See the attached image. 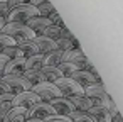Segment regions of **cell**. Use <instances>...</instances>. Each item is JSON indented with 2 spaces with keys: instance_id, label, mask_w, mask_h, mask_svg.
<instances>
[{
  "instance_id": "obj_11",
  "label": "cell",
  "mask_w": 123,
  "mask_h": 122,
  "mask_svg": "<svg viewBox=\"0 0 123 122\" xmlns=\"http://www.w3.org/2000/svg\"><path fill=\"white\" fill-rule=\"evenodd\" d=\"M49 26H51L49 19L41 17V15H37V17H34V19H31V21L27 22V27L34 32V36H42L44 31H46Z\"/></svg>"
},
{
  "instance_id": "obj_28",
  "label": "cell",
  "mask_w": 123,
  "mask_h": 122,
  "mask_svg": "<svg viewBox=\"0 0 123 122\" xmlns=\"http://www.w3.org/2000/svg\"><path fill=\"white\" fill-rule=\"evenodd\" d=\"M49 22L52 24V26H57V27H62L64 24H62V19H61V15L57 14V10H54L52 14H49Z\"/></svg>"
},
{
  "instance_id": "obj_18",
  "label": "cell",
  "mask_w": 123,
  "mask_h": 122,
  "mask_svg": "<svg viewBox=\"0 0 123 122\" xmlns=\"http://www.w3.org/2000/svg\"><path fill=\"white\" fill-rule=\"evenodd\" d=\"M17 48L20 49V53H22L24 58H29V56H36V54H39V49H37L34 39H31V41H24V43H19Z\"/></svg>"
},
{
  "instance_id": "obj_10",
  "label": "cell",
  "mask_w": 123,
  "mask_h": 122,
  "mask_svg": "<svg viewBox=\"0 0 123 122\" xmlns=\"http://www.w3.org/2000/svg\"><path fill=\"white\" fill-rule=\"evenodd\" d=\"M25 73V58H17V59H9L4 70V76L7 75H15L22 76Z\"/></svg>"
},
{
  "instance_id": "obj_7",
  "label": "cell",
  "mask_w": 123,
  "mask_h": 122,
  "mask_svg": "<svg viewBox=\"0 0 123 122\" xmlns=\"http://www.w3.org/2000/svg\"><path fill=\"white\" fill-rule=\"evenodd\" d=\"M52 115H56V110L47 102H37L32 107H29L27 112H25L27 119H39V120H47Z\"/></svg>"
},
{
  "instance_id": "obj_8",
  "label": "cell",
  "mask_w": 123,
  "mask_h": 122,
  "mask_svg": "<svg viewBox=\"0 0 123 122\" xmlns=\"http://www.w3.org/2000/svg\"><path fill=\"white\" fill-rule=\"evenodd\" d=\"M37 102H41L39 100V97L32 92V90H29V92H22V93H19V95H14V100H12V107H20V108H29V107H32L34 103H37Z\"/></svg>"
},
{
  "instance_id": "obj_16",
  "label": "cell",
  "mask_w": 123,
  "mask_h": 122,
  "mask_svg": "<svg viewBox=\"0 0 123 122\" xmlns=\"http://www.w3.org/2000/svg\"><path fill=\"white\" fill-rule=\"evenodd\" d=\"M61 63H62V51L59 49L42 54V66H59Z\"/></svg>"
},
{
  "instance_id": "obj_36",
  "label": "cell",
  "mask_w": 123,
  "mask_h": 122,
  "mask_svg": "<svg viewBox=\"0 0 123 122\" xmlns=\"http://www.w3.org/2000/svg\"><path fill=\"white\" fill-rule=\"evenodd\" d=\"M111 122H123V117H121L120 114H116V115L111 119Z\"/></svg>"
},
{
  "instance_id": "obj_38",
  "label": "cell",
  "mask_w": 123,
  "mask_h": 122,
  "mask_svg": "<svg viewBox=\"0 0 123 122\" xmlns=\"http://www.w3.org/2000/svg\"><path fill=\"white\" fill-rule=\"evenodd\" d=\"M25 122H46V120H39V119H25Z\"/></svg>"
},
{
  "instance_id": "obj_17",
  "label": "cell",
  "mask_w": 123,
  "mask_h": 122,
  "mask_svg": "<svg viewBox=\"0 0 123 122\" xmlns=\"http://www.w3.org/2000/svg\"><path fill=\"white\" fill-rule=\"evenodd\" d=\"M69 100H71V103L74 105V108L79 110V112H88V110L93 107L91 100H89L86 95H76V97H71Z\"/></svg>"
},
{
  "instance_id": "obj_20",
  "label": "cell",
  "mask_w": 123,
  "mask_h": 122,
  "mask_svg": "<svg viewBox=\"0 0 123 122\" xmlns=\"http://www.w3.org/2000/svg\"><path fill=\"white\" fill-rule=\"evenodd\" d=\"M12 100H14V95L12 93H4L0 95V122L5 117V114L12 108Z\"/></svg>"
},
{
  "instance_id": "obj_12",
  "label": "cell",
  "mask_w": 123,
  "mask_h": 122,
  "mask_svg": "<svg viewBox=\"0 0 123 122\" xmlns=\"http://www.w3.org/2000/svg\"><path fill=\"white\" fill-rule=\"evenodd\" d=\"M69 78L74 80V81H76L79 86H83V88H86V86H89V85H93V83H98V81H94L93 75H91L89 71H86V70H78V71H74Z\"/></svg>"
},
{
  "instance_id": "obj_37",
  "label": "cell",
  "mask_w": 123,
  "mask_h": 122,
  "mask_svg": "<svg viewBox=\"0 0 123 122\" xmlns=\"http://www.w3.org/2000/svg\"><path fill=\"white\" fill-rule=\"evenodd\" d=\"M4 26H5V19H2V17H0V34H2V29H4Z\"/></svg>"
},
{
  "instance_id": "obj_22",
  "label": "cell",
  "mask_w": 123,
  "mask_h": 122,
  "mask_svg": "<svg viewBox=\"0 0 123 122\" xmlns=\"http://www.w3.org/2000/svg\"><path fill=\"white\" fill-rule=\"evenodd\" d=\"M42 68V54L25 58V71L27 70H41Z\"/></svg>"
},
{
  "instance_id": "obj_27",
  "label": "cell",
  "mask_w": 123,
  "mask_h": 122,
  "mask_svg": "<svg viewBox=\"0 0 123 122\" xmlns=\"http://www.w3.org/2000/svg\"><path fill=\"white\" fill-rule=\"evenodd\" d=\"M59 34H61V27H57V26H49L46 31H44V37H49V39H52V41H56V39H59Z\"/></svg>"
},
{
  "instance_id": "obj_9",
  "label": "cell",
  "mask_w": 123,
  "mask_h": 122,
  "mask_svg": "<svg viewBox=\"0 0 123 122\" xmlns=\"http://www.w3.org/2000/svg\"><path fill=\"white\" fill-rule=\"evenodd\" d=\"M51 105H52V108L56 110V115H62V117H69V115L76 110L74 105L71 103V100H69V98H64V97H59V98L52 100Z\"/></svg>"
},
{
  "instance_id": "obj_3",
  "label": "cell",
  "mask_w": 123,
  "mask_h": 122,
  "mask_svg": "<svg viewBox=\"0 0 123 122\" xmlns=\"http://www.w3.org/2000/svg\"><path fill=\"white\" fill-rule=\"evenodd\" d=\"M39 14H37V9L36 7H32V5H29L27 2H24L22 5H19L17 9H14V10H10L9 12V15H7V19H5V22H15V24H27L31 19H34V17H37Z\"/></svg>"
},
{
  "instance_id": "obj_29",
  "label": "cell",
  "mask_w": 123,
  "mask_h": 122,
  "mask_svg": "<svg viewBox=\"0 0 123 122\" xmlns=\"http://www.w3.org/2000/svg\"><path fill=\"white\" fill-rule=\"evenodd\" d=\"M9 46H15V43L10 37H7L5 34H0V53H2L5 48H9Z\"/></svg>"
},
{
  "instance_id": "obj_34",
  "label": "cell",
  "mask_w": 123,
  "mask_h": 122,
  "mask_svg": "<svg viewBox=\"0 0 123 122\" xmlns=\"http://www.w3.org/2000/svg\"><path fill=\"white\" fill-rule=\"evenodd\" d=\"M7 61H9V58H7V56H4L2 53H0V78L4 76V70H5V65H7Z\"/></svg>"
},
{
  "instance_id": "obj_21",
  "label": "cell",
  "mask_w": 123,
  "mask_h": 122,
  "mask_svg": "<svg viewBox=\"0 0 123 122\" xmlns=\"http://www.w3.org/2000/svg\"><path fill=\"white\" fill-rule=\"evenodd\" d=\"M22 76H24L32 86H34V85H39V83H42V81H46V80H44V75H42L41 70H27Z\"/></svg>"
},
{
  "instance_id": "obj_30",
  "label": "cell",
  "mask_w": 123,
  "mask_h": 122,
  "mask_svg": "<svg viewBox=\"0 0 123 122\" xmlns=\"http://www.w3.org/2000/svg\"><path fill=\"white\" fill-rule=\"evenodd\" d=\"M59 39H68V41H74L76 37H74V34L66 27V26H62L61 27V34H59Z\"/></svg>"
},
{
  "instance_id": "obj_19",
  "label": "cell",
  "mask_w": 123,
  "mask_h": 122,
  "mask_svg": "<svg viewBox=\"0 0 123 122\" xmlns=\"http://www.w3.org/2000/svg\"><path fill=\"white\" fill-rule=\"evenodd\" d=\"M41 71H42V75H44V80L49 81V83H54V81H57L59 78H62V73L59 71L57 66H42Z\"/></svg>"
},
{
  "instance_id": "obj_2",
  "label": "cell",
  "mask_w": 123,
  "mask_h": 122,
  "mask_svg": "<svg viewBox=\"0 0 123 122\" xmlns=\"http://www.w3.org/2000/svg\"><path fill=\"white\" fill-rule=\"evenodd\" d=\"M84 95L91 100L93 105H99V107H106V108H108L110 102L113 100L108 95V92H106L103 83H93V85L86 86L84 88Z\"/></svg>"
},
{
  "instance_id": "obj_32",
  "label": "cell",
  "mask_w": 123,
  "mask_h": 122,
  "mask_svg": "<svg viewBox=\"0 0 123 122\" xmlns=\"http://www.w3.org/2000/svg\"><path fill=\"white\" fill-rule=\"evenodd\" d=\"M46 122H73L69 117H62V115H52V117H49Z\"/></svg>"
},
{
  "instance_id": "obj_23",
  "label": "cell",
  "mask_w": 123,
  "mask_h": 122,
  "mask_svg": "<svg viewBox=\"0 0 123 122\" xmlns=\"http://www.w3.org/2000/svg\"><path fill=\"white\" fill-rule=\"evenodd\" d=\"M37 9V14L41 15V17H49V14H52L56 9H54V5L51 4V2H47V0H41V4L36 7Z\"/></svg>"
},
{
  "instance_id": "obj_25",
  "label": "cell",
  "mask_w": 123,
  "mask_h": 122,
  "mask_svg": "<svg viewBox=\"0 0 123 122\" xmlns=\"http://www.w3.org/2000/svg\"><path fill=\"white\" fill-rule=\"evenodd\" d=\"M2 54H4V56H7L9 59H17V58H24V56H22V53H20V49L17 48V44H15V46H9V48H5V49L2 51Z\"/></svg>"
},
{
  "instance_id": "obj_6",
  "label": "cell",
  "mask_w": 123,
  "mask_h": 122,
  "mask_svg": "<svg viewBox=\"0 0 123 122\" xmlns=\"http://www.w3.org/2000/svg\"><path fill=\"white\" fill-rule=\"evenodd\" d=\"M54 85L57 86V90L61 92V95L64 98H71V97H76V95H84V88L79 86L74 80L71 78H59L57 81H54Z\"/></svg>"
},
{
  "instance_id": "obj_15",
  "label": "cell",
  "mask_w": 123,
  "mask_h": 122,
  "mask_svg": "<svg viewBox=\"0 0 123 122\" xmlns=\"http://www.w3.org/2000/svg\"><path fill=\"white\" fill-rule=\"evenodd\" d=\"M25 108H20V107H12L7 114H5V117L2 119V122H25Z\"/></svg>"
},
{
  "instance_id": "obj_13",
  "label": "cell",
  "mask_w": 123,
  "mask_h": 122,
  "mask_svg": "<svg viewBox=\"0 0 123 122\" xmlns=\"http://www.w3.org/2000/svg\"><path fill=\"white\" fill-rule=\"evenodd\" d=\"M34 43H36V46L39 49V54H47V53L56 49V41H52L49 37H44V36H36Z\"/></svg>"
},
{
  "instance_id": "obj_33",
  "label": "cell",
  "mask_w": 123,
  "mask_h": 122,
  "mask_svg": "<svg viewBox=\"0 0 123 122\" xmlns=\"http://www.w3.org/2000/svg\"><path fill=\"white\" fill-rule=\"evenodd\" d=\"M24 4V0H7V7H9V12L10 10H14V9H17L19 5H22Z\"/></svg>"
},
{
  "instance_id": "obj_31",
  "label": "cell",
  "mask_w": 123,
  "mask_h": 122,
  "mask_svg": "<svg viewBox=\"0 0 123 122\" xmlns=\"http://www.w3.org/2000/svg\"><path fill=\"white\" fill-rule=\"evenodd\" d=\"M9 15V7H7V0H0V17L7 19Z\"/></svg>"
},
{
  "instance_id": "obj_1",
  "label": "cell",
  "mask_w": 123,
  "mask_h": 122,
  "mask_svg": "<svg viewBox=\"0 0 123 122\" xmlns=\"http://www.w3.org/2000/svg\"><path fill=\"white\" fill-rule=\"evenodd\" d=\"M2 34H5L7 37H10L15 44L24 43V41H31L34 39V32L27 27V24H15V22H5Z\"/></svg>"
},
{
  "instance_id": "obj_4",
  "label": "cell",
  "mask_w": 123,
  "mask_h": 122,
  "mask_svg": "<svg viewBox=\"0 0 123 122\" xmlns=\"http://www.w3.org/2000/svg\"><path fill=\"white\" fill-rule=\"evenodd\" d=\"M31 90L39 97L41 102H47V103H51L52 100L62 97L61 92L57 90V86H56L54 83H49V81H42V83H39V85H34Z\"/></svg>"
},
{
  "instance_id": "obj_24",
  "label": "cell",
  "mask_w": 123,
  "mask_h": 122,
  "mask_svg": "<svg viewBox=\"0 0 123 122\" xmlns=\"http://www.w3.org/2000/svg\"><path fill=\"white\" fill-rule=\"evenodd\" d=\"M69 119H71L73 122H96L88 112H79V110H74V112L69 115Z\"/></svg>"
},
{
  "instance_id": "obj_5",
  "label": "cell",
  "mask_w": 123,
  "mask_h": 122,
  "mask_svg": "<svg viewBox=\"0 0 123 122\" xmlns=\"http://www.w3.org/2000/svg\"><path fill=\"white\" fill-rule=\"evenodd\" d=\"M0 81H2V83L9 88V92H10L12 95H19V93H22V92H29V90L32 88V85H31L24 76L7 75V76H2V78H0Z\"/></svg>"
},
{
  "instance_id": "obj_35",
  "label": "cell",
  "mask_w": 123,
  "mask_h": 122,
  "mask_svg": "<svg viewBox=\"0 0 123 122\" xmlns=\"http://www.w3.org/2000/svg\"><path fill=\"white\" fill-rule=\"evenodd\" d=\"M4 93H10V92H9V88H7L2 81H0V95H4Z\"/></svg>"
},
{
  "instance_id": "obj_14",
  "label": "cell",
  "mask_w": 123,
  "mask_h": 122,
  "mask_svg": "<svg viewBox=\"0 0 123 122\" xmlns=\"http://www.w3.org/2000/svg\"><path fill=\"white\" fill-rule=\"evenodd\" d=\"M88 114L96 120V122H111V115H110V110L106 107H99V105H93Z\"/></svg>"
},
{
  "instance_id": "obj_26",
  "label": "cell",
  "mask_w": 123,
  "mask_h": 122,
  "mask_svg": "<svg viewBox=\"0 0 123 122\" xmlns=\"http://www.w3.org/2000/svg\"><path fill=\"white\" fill-rule=\"evenodd\" d=\"M57 68H59V71L62 73L64 78H69L74 71H78V66H74V65H71V63H61Z\"/></svg>"
}]
</instances>
